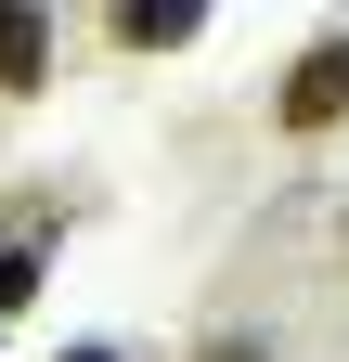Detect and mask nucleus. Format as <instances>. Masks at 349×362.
<instances>
[{"instance_id": "f257e3e1", "label": "nucleus", "mask_w": 349, "mask_h": 362, "mask_svg": "<svg viewBox=\"0 0 349 362\" xmlns=\"http://www.w3.org/2000/svg\"><path fill=\"white\" fill-rule=\"evenodd\" d=\"M285 129H336L349 117V39H311V52L285 65V104H272Z\"/></svg>"}, {"instance_id": "f03ea898", "label": "nucleus", "mask_w": 349, "mask_h": 362, "mask_svg": "<svg viewBox=\"0 0 349 362\" xmlns=\"http://www.w3.org/2000/svg\"><path fill=\"white\" fill-rule=\"evenodd\" d=\"M39 78H52V13L0 0V90H39Z\"/></svg>"}, {"instance_id": "7ed1b4c3", "label": "nucleus", "mask_w": 349, "mask_h": 362, "mask_svg": "<svg viewBox=\"0 0 349 362\" xmlns=\"http://www.w3.org/2000/svg\"><path fill=\"white\" fill-rule=\"evenodd\" d=\"M194 26H207V0H117V39H129V52H182Z\"/></svg>"}, {"instance_id": "20e7f679", "label": "nucleus", "mask_w": 349, "mask_h": 362, "mask_svg": "<svg viewBox=\"0 0 349 362\" xmlns=\"http://www.w3.org/2000/svg\"><path fill=\"white\" fill-rule=\"evenodd\" d=\"M26 298H39V246L13 233V246H0V310H26Z\"/></svg>"}, {"instance_id": "39448f33", "label": "nucleus", "mask_w": 349, "mask_h": 362, "mask_svg": "<svg viewBox=\"0 0 349 362\" xmlns=\"http://www.w3.org/2000/svg\"><path fill=\"white\" fill-rule=\"evenodd\" d=\"M194 362H272V349H259V337H207Z\"/></svg>"}, {"instance_id": "423d86ee", "label": "nucleus", "mask_w": 349, "mask_h": 362, "mask_svg": "<svg viewBox=\"0 0 349 362\" xmlns=\"http://www.w3.org/2000/svg\"><path fill=\"white\" fill-rule=\"evenodd\" d=\"M65 362H117V349H65Z\"/></svg>"}]
</instances>
